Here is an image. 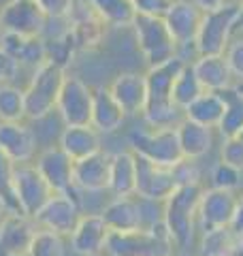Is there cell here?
Returning a JSON list of instances; mask_svg holds the SVG:
<instances>
[{"mask_svg":"<svg viewBox=\"0 0 243 256\" xmlns=\"http://www.w3.org/2000/svg\"><path fill=\"white\" fill-rule=\"evenodd\" d=\"M162 18H164L166 28L171 30L180 50L194 45V38H196V32L202 22V11L192 0H171V4H168V9Z\"/></svg>","mask_w":243,"mask_h":256,"instance_id":"obj_17","label":"cell"},{"mask_svg":"<svg viewBox=\"0 0 243 256\" xmlns=\"http://www.w3.org/2000/svg\"><path fill=\"white\" fill-rule=\"evenodd\" d=\"M64 79H66V70L52 60H45L40 66L34 68L28 88L24 90L26 118L43 120L52 111H56V102H58Z\"/></svg>","mask_w":243,"mask_h":256,"instance_id":"obj_3","label":"cell"},{"mask_svg":"<svg viewBox=\"0 0 243 256\" xmlns=\"http://www.w3.org/2000/svg\"><path fill=\"white\" fill-rule=\"evenodd\" d=\"M94 11L113 28H130L136 18V9L130 0H88Z\"/></svg>","mask_w":243,"mask_h":256,"instance_id":"obj_31","label":"cell"},{"mask_svg":"<svg viewBox=\"0 0 243 256\" xmlns=\"http://www.w3.org/2000/svg\"><path fill=\"white\" fill-rule=\"evenodd\" d=\"M26 118L24 90L13 84L0 86V122H22Z\"/></svg>","mask_w":243,"mask_h":256,"instance_id":"obj_33","label":"cell"},{"mask_svg":"<svg viewBox=\"0 0 243 256\" xmlns=\"http://www.w3.org/2000/svg\"><path fill=\"white\" fill-rule=\"evenodd\" d=\"M15 164L13 160L0 150V196L4 198L9 212H20V205H18V198H15V192H13V178H15Z\"/></svg>","mask_w":243,"mask_h":256,"instance_id":"obj_37","label":"cell"},{"mask_svg":"<svg viewBox=\"0 0 243 256\" xmlns=\"http://www.w3.org/2000/svg\"><path fill=\"white\" fill-rule=\"evenodd\" d=\"M230 230H232V235H243V194L237 198V207H234Z\"/></svg>","mask_w":243,"mask_h":256,"instance_id":"obj_45","label":"cell"},{"mask_svg":"<svg viewBox=\"0 0 243 256\" xmlns=\"http://www.w3.org/2000/svg\"><path fill=\"white\" fill-rule=\"evenodd\" d=\"M81 216L84 214L79 207L77 192H54L50 201L34 216V222L38 228L54 230L62 237H70Z\"/></svg>","mask_w":243,"mask_h":256,"instance_id":"obj_8","label":"cell"},{"mask_svg":"<svg viewBox=\"0 0 243 256\" xmlns=\"http://www.w3.org/2000/svg\"><path fill=\"white\" fill-rule=\"evenodd\" d=\"M72 166H75V160L60 146L43 150L36 158V169L54 192H77L72 184Z\"/></svg>","mask_w":243,"mask_h":256,"instance_id":"obj_18","label":"cell"},{"mask_svg":"<svg viewBox=\"0 0 243 256\" xmlns=\"http://www.w3.org/2000/svg\"><path fill=\"white\" fill-rule=\"evenodd\" d=\"M224 58L228 62V68L234 77V84L243 82V36L228 43V47H226V52H224Z\"/></svg>","mask_w":243,"mask_h":256,"instance_id":"obj_40","label":"cell"},{"mask_svg":"<svg viewBox=\"0 0 243 256\" xmlns=\"http://www.w3.org/2000/svg\"><path fill=\"white\" fill-rule=\"evenodd\" d=\"M28 256H64V237L47 228H36Z\"/></svg>","mask_w":243,"mask_h":256,"instance_id":"obj_36","label":"cell"},{"mask_svg":"<svg viewBox=\"0 0 243 256\" xmlns=\"http://www.w3.org/2000/svg\"><path fill=\"white\" fill-rule=\"evenodd\" d=\"M220 160L243 171V137H224L220 148Z\"/></svg>","mask_w":243,"mask_h":256,"instance_id":"obj_39","label":"cell"},{"mask_svg":"<svg viewBox=\"0 0 243 256\" xmlns=\"http://www.w3.org/2000/svg\"><path fill=\"white\" fill-rule=\"evenodd\" d=\"M228 256H243V235H234Z\"/></svg>","mask_w":243,"mask_h":256,"instance_id":"obj_47","label":"cell"},{"mask_svg":"<svg viewBox=\"0 0 243 256\" xmlns=\"http://www.w3.org/2000/svg\"><path fill=\"white\" fill-rule=\"evenodd\" d=\"M190 64L205 90L222 92L234 84V77L230 73L224 54L222 56H196Z\"/></svg>","mask_w":243,"mask_h":256,"instance_id":"obj_26","label":"cell"},{"mask_svg":"<svg viewBox=\"0 0 243 256\" xmlns=\"http://www.w3.org/2000/svg\"><path fill=\"white\" fill-rule=\"evenodd\" d=\"M232 239L234 235L230 228H216L209 233H200L198 256H228Z\"/></svg>","mask_w":243,"mask_h":256,"instance_id":"obj_35","label":"cell"},{"mask_svg":"<svg viewBox=\"0 0 243 256\" xmlns=\"http://www.w3.org/2000/svg\"><path fill=\"white\" fill-rule=\"evenodd\" d=\"M45 13L38 9L34 0H9L0 9V28L2 32L24 36H43L47 28Z\"/></svg>","mask_w":243,"mask_h":256,"instance_id":"obj_13","label":"cell"},{"mask_svg":"<svg viewBox=\"0 0 243 256\" xmlns=\"http://www.w3.org/2000/svg\"><path fill=\"white\" fill-rule=\"evenodd\" d=\"M224 96L226 109L222 116V122L218 126L222 139L224 137H241L243 134V92L239 90L237 86H230L226 90L220 92Z\"/></svg>","mask_w":243,"mask_h":256,"instance_id":"obj_30","label":"cell"},{"mask_svg":"<svg viewBox=\"0 0 243 256\" xmlns=\"http://www.w3.org/2000/svg\"><path fill=\"white\" fill-rule=\"evenodd\" d=\"M192 2L196 4L202 13H209V11L220 9V6H224L226 2H230V0H192Z\"/></svg>","mask_w":243,"mask_h":256,"instance_id":"obj_46","label":"cell"},{"mask_svg":"<svg viewBox=\"0 0 243 256\" xmlns=\"http://www.w3.org/2000/svg\"><path fill=\"white\" fill-rule=\"evenodd\" d=\"M0 32H2V28H0Z\"/></svg>","mask_w":243,"mask_h":256,"instance_id":"obj_53","label":"cell"},{"mask_svg":"<svg viewBox=\"0 0 243 256\" xmlns=\"http://www.w3.org/2000/svg\"><path fill=\"white\" fill-rule=\"evenodd\" d=\"M234 32L243 34V4H239V13H237V20H234Z\"/></svg>","mask_w":243,"mask_h":256,"instance_id":"obj_48","label":"cell"},{"mask_svg":"<svg viewBox=\"0 0 243 256\" xmlns=\"http://www.w3.org/2000/svg\"><path fill=\"white\" fill-rule=\"evenodd\" d=\"M47 20H64L72 6V0H34Z\"/></svg>","mask_w":243,"mask_h":256,"instance_id":"obj_42","label":"cell"},{"mask_svg":"<svg viewBox=\"0 0 243 256\" xmlns=\"http://www.w3.org/2000/svg\"><path fill=\"white\" fill-rule=\"evenodd\" d=\"M109 90L113 94V98L120 102V107L124 109L126 116H141L148 102V84H145V75L132 73H120L118 77H113V82L109 86Z\"/></svg>","mask_w":243,"mask_h":256,"instance_id":"obj_20","label":"cell"},{"mask_svg":"<svg viewBox=\"0 0 243 256\" xmlns=\"http://www.w3.org/2000/svg\"><path fill=\"white\" fill-rule=\"evenodd\" d=\"M232 2H237V4H243V0H232Z\"/></svg>","mask_w":243,"mask_h":256,"instance_id":"obj_52","label":"cell"},{"mask_svg":"<svg viewBox=\"0 0 243 256\" xmlns=\"http://www.w3.org/2000/svg\"><path fill=\"white\" fill-rule=\"evenodd\" d=\"M13 192H15V198H18L22 214L30 216V218H34L40 212V207L50 201V196L54 194L50 184L38 173L36 164H28V162L15 166Z\"/></svg>","mask_w":243,"mask_h":256,"instance_id":"obj_11","label":"cell"},{"mask_svg":"<svg viewBox=\"0 0 243 256\" xmlns=\"http://www.w3.org/2000/svg\"><path fill=\"white\" fill-rule=\"evenodd\" d=\"M126 114L120 107V102L113 98L109 88H94V98H92V120L90 124L98 130L100 134H111L122 128L126 122Z\"/></svg>","mask_w":243,"mask_h":256,"instance_id":"obj_22","label":"cell"},{"mask_svg":"<svg viewBox=\"0 0 243 256\" xmlns=\"http://www.w3.org/2000/svg\"><path fill=\"white\" fill-rule=\"evenodd\" d=\"M109 171H111V152L98 150L90 156L75 160L72 184L81 192L109 190Z\"/></svg>","mask_w":243,"mask_h":256,"instance_id":"obj_16","label":"cell"},{"mask_svg":"<svg viewBox=\"0 0 243 256\" xmlns=\"http://www.w3.org/2000/svg\"><path fill=\"white\" fill-rule=\"evenodd\" d=\"M18 70H20V62L0 47V86L11 84L15 79V75H18Z\"/></svg>","mask_w":243,"mask_h":256,"instance_id":"obj_43","label":"cell"},{"mask_svg":"<svg viewBox=\"0 0 243 256\" xmlns=\"http://www.w3.org/2000/svg\"><path fill=\"white\" fill-rule=\"evenodd\" d=\"M128 146L136 156H143L162 166H175L184 160L175 128H132L128 132Z\"/></svg>","mask_w":243,"mask_h":256,"instance_id":"obj_5","label":"cell"},{"mask_svg":"<svg viewBox=\"0 0 243 256\" xmlns=\"http://www.w3.org/2000/svg\"><path fill=\"white\" fill-rule=\"evenodd\" d=\"M224 109H226L224 96L220 92L205 90L196 100H192L190 105L184 109V114H186L188 120H194V122H198L202 126L218 128L220 122H222Z\"/></svg>","mask_w":243,"mask_h":256,"instance_id":"obj_29","label":"cell"},{"mask_svg":"<svg viewBox=\"0 0 243 256\" xmlns=\"http://www.w3.org/2000/svg\"><path fill=\"white\" fill-rule=\"evenodd\" d=\"M102 220L109 226V230L116 233H128V230L143 228V207L132 196H116L113 201L102 210Z\"/></svg>","mask_w":243,"mask_h":256,"instance_id":"obj_24","label":"cell"},{"mask_svg":"<svg viewBox=\"0 0 243 256\" xmlns=\"http://www.w3.org/2000/svg\"><path fill=\"white\" fill-rule=\"evenodd\" d=\"M136 186V156L130 150H122L111 154L109 171V192L113 196H134Z\"/></svg>","mask_w":243,"mask_h":256,"instance_id":"obj_27","label":"cell"},{"mask_svg":"<svg viewBox=\"0 0 243 256\" xmlns=\"http://www.w3.org/2000/svg\"><path fill=\"white\" fill-rule=\"evenodd\" d=\"M175 190H177V180L173 166H162L143 156H136L134 196H139L145 203H164Z\"/></svg>","mask_w":243,"mask_h":256,"instance_id":"obj_7","label":"cell"},{"mask_svg":"<svg viewBox=\"0 0 243 256\" xmlns=\"http://www.w3.org/2000/svg\"><path fill=\"white\" fill-rule=\"evenodd\" d=\"M36 228L34 218L20 212H9L0 222V256H28Z\"/></svg>","mask_w":243,"mask_h":256,"instance_id":"obj_15","label":"cell"},{"mask_svg":"<svg viewBox=\"0 0 243 256\" xmlns=\"http://www.w3.org/2000/svg\"><path fill=\"white\" fill-rule=\"evenodd\" d=\"M134 4L136 13H148V15H164L171 0H130Z\"/></svg>","mask_w":243,"mask_h":256,"instance_id":"obj_44","label":"cell"},{"mask_svg":"<svg viewBox=\"0 0 243 256\" xmlns=\"http://www.w3.org/2000/svg\"><path fill=\"white\" fill-rule=\"evenodd\" d=\"M241 175H243V171L234 169V166H230L228 162L220 160L218 164H214L209 180H212V188H220V190L237 192V188L241 186Z\"/></svg>","mask_w":243,"mask_h":256,"instance_id":"obj_38","label":"cell"},{"mask_svg":"<svg viewBox=\"0 0 243 256\" xmlns=\"http://www.w3.org/2000/svg\"><path fill=\"white\" fill-rule=\"evenodd\" d=\"M177 250L171 237V230L160 220L152 222L150 226L116 233L111 230L107 237L104 252L109 256H171Z\"/></svg>","mask_w":243,"mask_h":256,"instance_id":"obj_1","label":"cell"},{"mask_svg":"<svg viewBox=\"0 0 243 256\" xmlns=\"http://www.w3.org/2000/svg\"><path fill=\"white\" fill-rule=\"evenodd\" d=\"M200 194H202L200 184L177 186V190L164 201L162 222L171 230L175 248L180 252H188V248L194 242V233L198 230L196 228V214H198Z\"/></svg>","mask_w":243,"mask_h":256,"instance_id":"obj_2","label":"cell"},{"mask_svg":"<svg viewBox=\"0 0 243 256\" xmlns=\"http://www.w3.org/2000/svg\"><path fill=\"white\" fill-rule=\"evenodd\" d=\"M237 198L239 196L230 190H220L212 186L202 188L196 214V228L200 233H209L216 228H230Z\"/></svg>","mask_w":243,"mask_h":256,"instance_id":"obj_12","label":"cell"},{"mask_svg":"<svg viewBox=\"0 0 243 256\" xmlns=\"http://www.w3.org/2000/svg\"><path fill=\"white\" fill-rule=\"evenodd\" d=\"M0 47L11 54L22 66L36 68L47 60V41L43 36H24L13 32H0Z\"/></svg>","mask_w":243,"mask_h":256,"instance_id":"obj_23","label":"cell"},{"mask_svg":"<svg viewBox=\"0 0 243 256\" xmlns=\"http://www.w3.org/2000/svg\"><path fill=\"white\" fill-rule=\"evenodd\" d=\"M77 52H79L77 43H75V38H72L70 30L66 26V20H64L62 32H58L52 41H47V60L56 62L58 66H62L64 70H66V66L72 62V58H75Z\"/></svg>","mask_w":243,"mask_h":256,"instance_id":"obj_34","label":"cell"},{"mask_svg":"<svg viewBox=\"0 0 243 256\" xmlns=\"http://www.w3.org/2000/svg\"><path fill=\"white\" fill-rule=\"evenodd\" d=\"M109 233L111 230L100 214H86L70 233V248L81 256H100L107 246Z\"/></svg>","mask_w":243,"mask_h":256,"instance_id":"obj_19","label":"cell"},{"mask_svg":"<svg viewBox=\"0 0 243 256\" xmlns=\"http://www.w3.org/2000/svg\"><path fill=\"white\" fill-rule=\"evenodd\" d=\"M186 64L188 62L184 58L175 56V58L162 62V64L150 66V70L145 73V84H148V102H145V109L175 105L173 102V84Z\"/></svg>","mask_w":243,"mask_h":256,"instance_id":"obj_14","label":"cell"},{"mask_svg":"<svg viewBox=\"0 0 243 256\" xmlns=\"http://www.w3.org/2000/svg\"><path fill=\"white\" fill-rule=\"evenodd\" d=\"M234 86H237V88H239V90L243 92V82H237V84H234Z\"/></svg>","mask_w":243,"mask_h":256,"instance_id":"obj_51","label":"cell"},{"mask_svg":"<svg viewBox=\"0 0 243 256\" xmlns=\"http://www.w3.org/2000/svg\"><path fill=\"white\" fill-rule=\"evenodd\" d=\"M239 13L237 2H226L224 6L209 13H202L200 28L194 38L196 56H222L234 34V20Z\"/></svg>","mask_w":243,"mask_h":256,"instance_id":"obj_6","label":"cell"},{"mask_svg":"<svg viewBox=\"0 0 243 256\" xmlns=\"http://www.w3.org/2000/svg\"><path fill=\"white\" fill-rule=\"evenodd\" d=\"M64 20H66V26L75 38L79 52L96 50L102 43L109 28L88 0H72V6Z\"/></svg>","mask_w":243,"mask_h":256,"instance_id":"obj_10","label":"cell"},{"mask_svg":"<svg viewBox=\"0 0 243 256\" xmlns=\"http://www.w3.org/2000/svg\"><path fill=\"white\" fill-rule=\"evenodd\" d=\"M130 28L134 30L136 47L141 50L143 58L150 66L162 64L180 54V45H177V41L173 38L171 30L166 28L162 15L136 13Z\"/></svg>","mask_w":243,"mask_h":256,"instance_id":"obj_4","label":"cell"},{"mask_svg":"<svg viewBox=\"0 0 243 256\" xmlns=\"http://www.w3.org/2000/svg\"><path fill=\"white\" fill-rule=\"evenodd\" d=\"M171 256H190V254H188V252H177V254H175V252H173V254H171Z\"/></svg>","mask_w":243,"mask_h":256,"instance_id":"obj_50","label":"cell"},{"mask_svg":"<svg viewBox=\"0 0 243 256\" xmlns=\"http://www.w3.org/2000/svg\"><path fill=\"white\" fill-rule=\"evenodd\" d=\"M58 146L66 152L72 160L86 158L94 154V152L102 150L100 143V132L96 130L92 124H84V126H64V130L60 134Z\"/></svg>","mask_w":243,"mask_h":256,"instance_id":"obj_28","label":"cell"},{"mask_svg":"<svg viewBox=\"0 0 243 256\" xmlns=\"http://www.w3.org/2000/svg\"><path fill=\"white\" fill-rule=\"evenodd\" d=\"M177 186H192V184H200V169L196 164V160L184 158L173 166Z\"/></svg>","mask_w":243,"mask_h":256,"instance_id":"obj_41","label":"cell"},{"mask_svg":"<svg viewBox=\"0 0 243 256\" xmlns=\"http://www.w3.org/2000/svg\"><path fill=\"white\" fill-rule=\"evenodd\" d=\"M202 92H205V88L200 86L196 73L192 70V64H186L173 84V102L177 107L186 109L192 100H196Z\"/></svg>","mask_w":243,"mask_h":256,"instance_id":"obj_32","label":"cell"},{"mask_svg":"<svg viewBox=\"0 0 243 256\" xmlns=\"http://www.w3.org/2000/svg\"><path fill=\"white\" fill-rule=\"evenodd\" d=\"M6 214H9V207H6V203H4V198L2 196H0V222H2V218H4V216Z\"/></svg>","mask_w":243,"mask_h":256,"instance_id":"obj_49","label":"cell"},{"mask_svg":"<svg viewBox=\"0 0 243 256\" xmlns=\"http://www.w3.org/2000/svg\"><path fill=\"white\" fill-rule=\"evenodd\" d=\"M177 139H180V148L184 158L190 160H200L202 156H207L212 152L214 143H216V128L202 126L194 120L184 118L180 124H177Z\"/></svg>","mask_w":243,"mask_h":256,"instance_id":"obj_25","label":"cell"},{"mask_svg":"<svg viewBox=\"0 0 243 256\" xmlns=\"http://www.w3.org/2000/svg\"><path fill=\"white\" fill-rule=\"evenodd\" d=\"M92 98H94V88L88 86L84 79L66 75L58 96V102H56V111L60 114L64 126L90 124Z\"/></svg>","mask_w":243,"mask_h":256,"instance_id":"obj_9","label":"cell"},{"mask_svg":"<svg viewBox=\"0 0 243 256\" xmlns=\"http://www.w3.org/2000/svg\"><path fill=\"white\" fill-rule=\"evenodd\" d=\"M0 150L15 164L30 162L36 152V139L32 128L24 122H0Z\"/></svg>","mask_w":243,"mask_h":256,"instance_id":"obj_21","label":"cell"},{"mask_svg":"<svg viewBox=\"0 0 243 256\" xmlns=\"http://www.w3.org/2000/svg\"><path fill=\"white\" fill-rule=\"evenodd\" d=\"M241 137H243V134H241Z\"/></svg>","mask_w":243,"mask_h":256,"instance_id":"obj_54","label":"cell"}]
</instances>
